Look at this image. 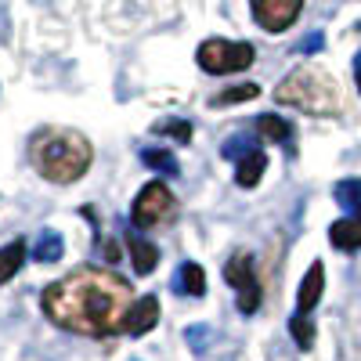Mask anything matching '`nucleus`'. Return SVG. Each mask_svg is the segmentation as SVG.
Segmentation results:
<instances>
[{"instance_id": "1", "label": "nucleus", "mask_w": 361, "mask_h": 361, "mask_svg": "<svg viewBox=\"0 0 361 361\" xmlns=\"http://www.w3.org/2000/svg\"><path fill=\"white\" fill-rule=\"evenodd\" d=\"M134 304V289L116 271L102 267H76L66 279H58L44 289L40 307L44 314L69 333L102 340L123 333V318Z\"/></svg>"}, {"instance_id": "2", "label": "nucleus", "mask_w": 361, "mask_h": 361, "mask_svg": "<svg viewBox=\"0 0 361 361\" xmlns=\"http://www.w3.org/2000/svg\"><path fill=\"white\" fill-rule=\"evenodd\" d=\"M94 148L80 130L66 127H44L29 141V163L37 166V173L51 185H73L90 170Z\"/></svg>"}, {"instance_id": "3", "label": "nucleus", "mask_w": 361, "mask_h": 361, "mask_svg": "<svg viewBox=\"0 0 361 361\" xmlns=\"http://www.w3.org/2000/svg\"><path fill=\"white\" fill-rule=\"evenodd\" d=\"M275 102L279 105H293L300 112H311V116H340V109H343L340 83L325 69H318V66L293 69L275 87Z\"/></svg>"}, {"instance_id": "4", "label": "nucleus", "mask_w": 361, "mask_h": 361, "mask_svg": "<svg viewBox=\"0 0 361 361\" xmlns=\"http://www.w3.org/2000/svg\"><path fill=\"white\" fill-rule=\"evenodd\" d=\"M253 58H257L253 44H238V40H221V37H214V40H202V44H199L195 62H199V69H206V73L224 76V73H246V69L253 66Z\"/></svg>"}, {"instance_id": "5", "label": "nucleus", "mask_w": 361, "mask_h": 361, "mask_svg": "<svg viewBox=\"0 0 361 361\" xmlns=\"http://www.w3.org/2000/svg\"><path fill=\"white\" fill-rule=\"evenodd\" d=\"M173 217H177V199H173V192L163 185V180H152V185H145L141 195L134 199V209H130L134 228L170 224Z\"/></svg>"}, {"instance_id": "6", "label": "nucleus", "mask_w": 361, "mask_h": 361, "mask_svg": "<svg viewBox=\"0 0 361 361\" xmlns=\"http://www.w3.org/2000/svg\"><path fill=\"white\" fill-rule=\"evenodd\" d=\"M224 279L228 286L238 293V311L243 314H253L260 307V282L253 275V257L250 253H235L228 264H224Z\"/></svg>"}, {"instance_id": "7", "label": "nucleus", "mask_w": 361, "mask_h": 361, "mask_svg": "<svg viewBox=\"0 0 361 361\" xmlns=\"http://www.w3.org/2000/svg\"><path fill=\"white\" fill-rule=\"evenodd\" d=\"M250 11L264 33H286V29L296 25L304 0H250Z\"/></svg>"}, {"instance_id": "8", "label": "nucleus", "mask_w": 361, "mask_h": 361, "mask_svg": "<svg viewBox=\"0 0 361 361\" xmlns=\"http://www.w3.org/2000/svg\"><path fill=\"white\" fill-rule=\"evenodd\" d=\"M156 322H159V300L141 296L130 304V311L123 318V336H145L148 329H156Z\"/></svg>"}, {"instance_id": "9", "label": "nucleus", "mask_w": 361, "mask_h": 361, "mask_svg": "<svg viewBox=\"0 0 361 361\" xmlns=\"http://www.w3.org/2000/svg\"><path fill=\"white\" fill-rule=\"evenodd\" d=\"M322 289H325V267H322V260H314L307 267L304 282H300V289H296V311L311 314L318 307V300H322Z\"/></svg>"}, {"instance_id": "10", "label": "nucleus", "mask_w": 361, "mask_h": 361, "mask_svg": "<svg viewBox=\"0 0 361 361\" xmlns=\"http://www.w3.org/2000/svg\"><path fill=\"white\" fill-rule=\"evenodd\" d=\"M329 238H333V246H336V250H343V253L361 250V217L347 214L343 221H336L333 228H329Z\"/></svg>"}, {"instance_id": "11", "label": "nucleus", "mask_w": 361, "mask_h": 361, "mask_svg": "<svg viewBox=\"0 0 361 361\" xmlns=\"http://www.w3.org/2000/svg\"><path fill=\"white\" fill-rule=\"evenodd\" d=\"M264 170H267V156L260 152V148H253L250 156L238 159V166H235V185H238V188H257L260 177H264Z\"/></svg>"}, {"instance_id": "12", "label": "nucleus", "mask_w": 361, "mask_h": 361, "mask_svg": "<svg viewBox=\"0 0 361 361\" xmlns=\"http://www.w3.org/2000/svg\"><path fill=\"white\" fill-rule=\"evenodd\" d=\"M173 289L180 296H202L206 293V275H202V267L195 260H185L177 267V275H173Z\"/></svg>"}, {"instance_id": "13", "label": "nucleus", "mask_w": 361, "mask_h": 361, "mask_svg": "<svg viewBox=\"0 0 361 361\" xmlns=\"http://www.w3.org/2000/svg\"><path fill=\"white\" fill-rule=\"evenodd\" d=\"M257 130H260V137H267V141L293 148V123H289V119H282V116H275V112L257 116Z\"/></svg>"}, {"instance_id": "14", "label": "nucleus", "mask_w": 361, "mask_h": 361, "mask_svg": "<svg viewBox=\"0 0 361 361\" xmlns=\"http://www.w3.org/2000/svg\"><path fill=\"white\" fill-rule=\"evenodd\" d=\"M127 250H130V260H134V271H137V275H148V271L159 264V250L148 243V238L130 235V238H127Z\"/></svg>"}, {"instance_id": "15", "label": "nucleus", "mask_w": 361, "mask_h": 361, "mask_svg": "<svg viewBox=\"0 0 361 361\" xmlns=\"http://www.w3.org/2000/svg\"><path fill=\"white\" fill-rule=\"evenodd\" d=\"M22 264H25V238H15V243L0 246V286L11 282Z\"/></svg>"}, {"instance_id": "16", "label": "nucleus", "mask_w": 361, "mask_h": 361, "mask_svg": "<svg viewBox=\"0 0 361 361\" xmlns=\"http://www.w3.org/2000/svg\"><path fill=\"white\" fill-rule=\"evenodd\" d=\"M333 195H336V202L347 209V214L361 217V180H357V177H343V180H336Z\"/></svg>"}, {"instance_id": "17", "label": "nucleus", "mask_w": 361, "mask_h": 361, "mask_svg": "<svg viewBox=\"0 0 361 361\" xmlns=\"http://www.w3.org/2000/svg\"><path fill=\"white\" fill-rule=\"evenodd\" d=\"M62 253H66V243H62V235L58 231H40V238H37V250H33V257L40 260V264H54V260H62Z\"/></svg>"}, {"instance_id": "18", "label": "nucleus", "mask_w": 361, "mask_h": 361, "mask_svg": "<svg viewBox=\"0 0 361 361\" xmlns=\"http://www.w3.org/2000/svg\"><path fill=\"white\" fill-rule=\"evenodd\" d=\"M289 333H293V340H296L300 350H311V347H314V325H311V318H307L304 311H296V314L289 318Z\"/></svg>"}, {"instance_id": "19", "label": "nucleus", "mask_w": 361, "mask_h": 361, "mask_svg": "<svg viewBox=\"0 0 361 361\" xmlns=\"http://www.w3.org/2000/svg\"><path fill=\"white\" fill-rule=\"evenodd\" d=\"M141 159H145V166H152V170H159V173H166V177H177V173H180L177 159H173L170 152H163V148H145Z\"/></svg>"}, {"instance_id": "20", "label": "nucleus", "mask_w": 361, "mask_h": 361, "mask_svg": "<svg viewBox=\"0 0 361 361\" xmlns=\"http://www.w3.org/2000/svg\"><path fill=\"white\" fill-rule=\"evenodd\" d=\"M260 94V87L257 83H238V87H228V90H221V94L214 98V105H238V102H250V98H257Z\"/></svg>"}, {"instance_id": "21", "label": "nucleus", "mask_w": 361, "mask_h": 361, "mask_svg": "<svg viewBox=\"0 0 361 361\" xmlns=\"http://www.w3.org/2000/svg\"><path fill=\"white\" fill-rule=\"evenodd\" d=\"M257 148V137H246V134H238V137H231V141H224V148H221V156L224 159H243V156H250Z\"/></svg>"}, {"instance_id": "22", "label": "nucleus", "mask_w": 361, "mask_h": 361, "mask_svg": "<svg viewBox=\"0 0 361 361\" xmlns=\"http://www.w3.org/2000/svg\"><path fill=\"white\" fill-rule=\"evenodd\" d=\"M156 134H170L177 141H192V123H185V119H163V123H156Z\"/></svg>"}, {"instance_id": "23", "label": "nucleus", "mask_w": 361, "mask_h": 361, "mask_svg": "<svg viewBox=\"0 0 361 361\" xmlns=\"http://www.w3.org/2000/svg\"><path fill=\"white\" fill-rule=\"evenodd\" d=\"M322 44H325V37H322V33H311L304 44H300V51H304V54H314V51H322Z\"/></svg>"}, {"instance_id": "24", "label": "nucleus", "mask_w": 361, "mask_h": 361, "mask_svg": "<svg viewBox=\"0 0 361 361\" xmlns=\"http://www.w3.org/2000/svg\"><path fill=\"white\" fill-rule=\"evenodd\" d=\"M354 80H357V90H361V51L354 54Z\"/></svg>"}]
</instances>
